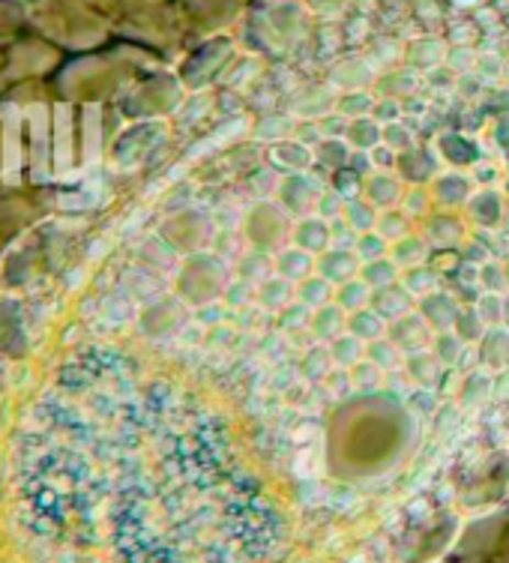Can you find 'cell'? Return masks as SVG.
<instances>
[{
    "mask_svg": "<svg viewBox=\"0 0 509 563\" xmlns=\"http://www.w3.org/2000/svg\"><path fill=\"white\" fill-rule=\"evenodd\" d=\"M276 196L283 198L285 210L297 219H309L321 196H324V186L318 184V177H309L306 172L291 174V177H285L283 184H279V192Z\"/></svg>",
    "mask_w": 509,
    "mask_h": 563,
    "instance_id": "1",
    "label": "cell"
},
{
    "mask_svg": "<svg viewBox=\"0 0 509 563\" xmlns=\"http://www.w3.org/2000/svg\"><path fill=\"white\" fill-rule=\"evenodd\" d=\"M387 339H390L392 345L399 347L401 354H420V351H429L434 342V330L425 324V318L420 312H411L399 318V321H392V327L387 330Z\"/></svg>",
    "mask_w": 509,
    "mask_h": 563,
    "instance_id": "2",
    "label": "cell"
},
{
    "mask_svg": "<svg viewBox=\"0 0 509 563\" xmlns=\"http://www.w3.org/2000/svg\"><path fill=\"white\" fill-rule=\"evenodd\" d=\"M420 314H423L425 324L432 327L434 333H446V330H453L455 321H458L462 306H458V300H455L453 294L434 291L429 294V297H423Z\"/></svg>",
    "mask_w": 509,
    "mask_h": 563,
    "instance_id": "3",
    "label": "cell"
},
{
    "mask_svg": "<svg viewBox=\"0 0 509 563\" xmlns=\"http://www.w3.org/2000/svg\"><path fill=\"white\" fill-rule=\"evenodd\" d=\"M363 271V261L357 258V252L351 250H330L324 252V258L318 261V276H324L330 285H345V282L357 279Z\"/></svg>",
    "mask_w": 509,
    "mask_h": 563,
    "instance_id": "4",
    "label": "cell"
},
{
    "mask_svg": "<svg viewBox=\"0 0 509 563\" xmlns=\"http://www.w3.org/2000/svg\"><path fill=\"white\" fill-rule=\"evenodd\" d=\"M372 309H375L387 324H392V321H399V318L413 312V294L408 291L401 282H396V285L384 288V291H375V297H372Z\"/></svg>",
    "mask_w": 509,
    "mask_h": 563,
    "instance_id": "5",
    "label": "cell"
},
{
    "mask_svg": "<svg viewBox=\"0 0 509 563\" xmlns=\"http://www.w3.org/2000/svg\"><path fill=\"white\" fill-rule=\"evenodd\" d=\"M405 372L420 390H434L444 378V363L434 357L432 347H429V351H420V354H411L405 360Z\"/></svg>",
    "mask_w": 509,
    "mask_h": 563,
    "instance_id": "6",
    "label": "cell"
},
{
    "mask_svg": "<svg viewBox=\"0 0 509 563\" xmlns=\"http://www.w3.org/2000/svg\"><path fill=\"white\" fill-rule=\"evenodd\" d=\"M294 243L306 250L309 255H321V252H330L333 246V234H330V222L318 217L300 219L297 222V231H294Z\"/></svg>",
    "mask_w": 509,
    "mask_h": 563,
    "instance_id": "7",
    "label": "cell"
},
{
    "mask_svg": "<svg viewBox=\"0 0 509 563\" xmlns=\"http://www.w3.org/2000/svg\"><path fill=\"white\" fill-rule=\"evenodd\" d=\"M347 333V312L339 303H330L312 314V339L321 345L336 342Z\"/></svg>",
    "mask_w": 509,
    "mask_h": 563,
    "instance_id": "8",
    "label": "cell"
},
{
    "mask_svg": "<svg viewBox=\"0 0 509 563\" xmlns=\"http://www.w3.org/2000/svg\"><path fill=\"white\" fill-rule=\"evenodd\" d=\"M479 363H486L491 372H498L509 363V327H488L486 336L479 339Z\"/></svg>",
    "mask_w": 509,
    "mask_h": 563,
    "instance_id": "9",
    "label": "cell"
},
{
    "mask_svg": "<svg viewBox=\"0 0 509 563\" xmlns=\"http://www.w3.org/2000/svg\"><path fill=\"white\" fill-rule=\"evenodd\" d=\"M314 267H318V261L314 255H309L300 246H291V250H283L276 255V273L283 276V279L294 282V285H300L303 279L314 276Z\"/></svg>",
    "mask_w": 509,
    "mask_h": 563,
    "instance_id": "10",
    "label": "cell"
},
{
    "mask_svg": "<svg viewBox=\"0 0 509 563\" xmlns=\"http://www.w3.org/2000/svg\"><path fill=\"white\" fill-rule=\"evenodd\" d=\"M258 303L273 312H283L291 303H297V285L283 276H270V279L258 285Z\"/></svg>",
    "mask_w": 509,
    "mask_h": 563,
    "instance_id": "11",
    "label": "cell"
},
{
    "mask_svg": "<svg viewBox=\"0 0 509 563\" xmlns=\"http://www.w3.org/2000/svg\"><path fill=\"white\" fill-rule=\"evenodd\" d=\"M297 303H303L306 309H324V306L336 303V285H330L324 276H309L297 285Z\"/></svg>",
    "mask_w": 509,
    "mask_h": 563,
    "instance_id": "12",
    "label": "cell"
},
{
    "mask_svg": "<svg viewBox=\"0 0 509 563\" xmlns=\"http://www.w3.org/2000/svg\"><path fill=\"white\" fill-rule=\"evenodd\" d=\"M387 330H390L387 321H384L372 306L357 314H347V333H351V336H357L359 342H366V345H372V342H378V339L387 336Z\"/></svg>",
    "mask_w": 509,
    "mask_h": 563,
    "instance_id": "13",
    "label": "cell"
},
{
    "mask_svg": "<svg viewBox=\"0 0 509 563\" xmlns=\"http://www.w3.org/2000/svg\"><path fill=\"white\" fill-rule=\"evenodd\" d=\"M347 144L351 147H357L363 153H372L378 144H384V130L378 126V120L375 118H359V120H351L347 123Z\"/></svg>",
    "mask_w": 509,
    "mask_h": 563,
    "instance_id": "14",
    "label": "cell"
},
{
    "mask_svg": "<svg viewBox=\"0 0 509 563\" xmlns=\"http://www.w3.org/2000/svg\"><path fill=\"white\" fill-rule=\"evenodd\" d=\"M327 347H330L333 366L345 368V372H351V368L357 366V363H363V360H366V342H359V339L351 336V333L339 336L336 342H330Z\"/></svg>",
    "mask_w": 509,
    "mask_h": 563,
    "instance_id": "15",
    "label": "cell"
},
{
    "mask_svg": "<svg viewBox=\"0 0 509 563\" xmlns=\"http://www.w3.org/2000/svg\"><path fill=\"white\" fill-rule=\"evenodd\" d=\"M372 297H375V291H372L359 276L336 288V303L342 306L347 314H357L363 312V309H368V306H372Z\"/></svg>",
    "mask_w": 509,
    "mask_h": 563,
    "instance_id": "16",
    "label": "cell"
},
{
    "mask_svg": "<svg viewBox=\"0 0 509 563\" xmlns=\"http://www.w3.org/2000/svg\"><path fill=\"white\" fill-rule=\"evenodd\" d=\"M399 264L392 258H380L372 261V264H363V271H359V279L366 282L372 291H384V288H390L399 282Z\"/></svg>",
    "mask_w": 509,
    "mask_h": 563,
    "instance_id": "17",
    "label": "cell"
},
{
    "mask_svg": "<svg viewBox=\"0 0 509 563\" xmlns=\"http://www.w3.org/2000/svg\"><path fill=\"white\" fill-rule=\"evenodd\" d=\"M467 345L462 342V336L455 333V330H446V333H434V342H432V354L441 363H444V368H453L462 363V357H465Z\"/></svg>",
    "mask_w": 509,
    "mask_h": 563,
    "instance_id": "18",
    "label": "cell"
},
{
    "mask_svg": "<svg viewBox=\"0 0 509 563\" xmlns=\"http://www.w3.org/2000/svg\"><path fill=\"white\" fill-rule=\"evenodd\" d=\"M396 264H399V271H411V267H420L425 261V240L423 238H408L399 240V243H392V255Z\"/></svg>",
    "mask_w": 509,
    "mask_h": 563,
    "instance_id": "19",
    "label": "cell"
},
{
    "mask_svg": "<svg viewBox=\"0 0 509 563\" xmlns=\"http://www.w3.org/2000/svg\"><path fill=\"white\" fill-rule=\"evenodd\" d=\"M312 309H306L303 303H291L288 309L279 312V327L288 336H300V333H309L312 336Z\"/></svg>",
    "mask_w": 509,
    "mask_h": 563,
    "instance_id": "20",
    "label": "cell"
},
{
    "mask_svg": "<svg viewBox=\"0 0 509 563\" xmlns=\"http://www.w3.org/2000/svg\"><path fill=\"white\" fill-rule=\"evenodd\" d=\"M378 219H380L378 210H375L372 205H366V201H359V198L357 201H347L345 222L354 228L357 234H368V231H375V228H378Z\"/></svg>",
    "mask_w": 509,
    "mask_h": 563,
    "instance_id": "21",
    "label": "cell"
},
{
    "mask_svg": "<svg viewBox=\"0 0 509 563\" xmlns=\"http://www.w3.org/2000/svg\"><path fill=\"white\" fill-rule=\"evenodd\" d=\"M399 282L413 294V297H429V294L438 291V273H434L432 267H425V264L405 271V276H401Z\"/></svg>",
    "mask_w": 509,
    "mask_h": 563,
    "instance_id": "22",
    "label": "cell"
},
{
    "mask_svg": "<svg viewBox=\"0 0 509 563\" xmlns=\"http://www.w3.org/2000/svg\"><path fill=\"white\" fill-rule=\"evenodd\" d=\"M366 360L368 363H375L380 372H396V368L401 366V351L392 345L390 339L384 336L378 339V342L366 345Z\"/></svg>",
    "mask_w": 509,
    "mask_h": 563,
    "instance_id": "23",
    "label": "cell"
},
{
    "mask_svg": "<svg viewBox=\"0 0 509 563\" xmlns=\"http://www.w3.org/2000/svg\"><path fill=\"white\" fill-rule=\"evenodd\" d=\"M273 271H276V261L261 255V252L243 255V264H240V276H243V282H250V285H264V282L270 279Z\"/></svg>",
    "mask_w": 509,
    "mask_h": 563,
    "instance_id": "24",
    "label": "cell"
},
{
    "mask_svg": "<svg viewBox=\"0 0 509 563\" xmlns=\"http://www.w3.org/2000/svg\"><path fill=\"white\" fill-rule=\"evenodd\" d=\"M453 330L458 333V336H462V342H465V345H477L479 339L486 336L488 327L483 324L477 306H467V309H462V314H458V321H455Z\"/></svg>",
    "mask_w": 509,
    "mask_h": 563,
    "instance_id": "25",
    "label": "cell"
},
{
    "mask_svg": "<svg viewBox=\"0 0 509 563\" xmlns=\"http://www.w3.org/2000/svg\"><path fill=\"white\" fill-rule=\"evenodd\" d=\"M378 231L380 238L387 240V243H399L411 234V222H408V213H399V210H387V213H380L378 219Z\"/></svg>",
    "mask_w": 509,
    "mask_h": 563,
    "instance_id": "26",
    "label": "cell"
},
{
    "mask_svg": "<svg viewBox=\"0 0 509 563\" xmlns=\"http://www.w3.org/2000/svg\"><path fill=\"white\" fill-rule=\"evenodd\" d=\"M303 375L312 380H327L333 375V357H330V347L318 345L306 354Z\"/></svg>",
    "mask_w": 509,
    "mask_h": 563,
    "instance_id": "27",
    "label": "cell"
},
{
    "mask_svg": "<svg viewBox=\"0 0 509 563\" xmlns=\"http://www.w3.org/2000/svg\"><path fill=\"white\" fill-rule=\"evenodd\" d=\"M368 111H375V99L363 93V90H354L336 102V114H342L345 120H359L366 118Z\"/></svg>",
    "mask_w": 509,
    "mask_h": 563,
    "instance_id": "28",
    "label": "cell"
},
{
    "mask_svg": "<svg viewBox=\"0 0 509 563\" xmlns=\"http://www.w3.org/2000/svg\"><path fill=\"white\" fill-rule=\"evenodd\" d=\"M354 252H357V258L363 261V264H372V261L387 258V252H390V243L380 238L378 231H368V234H359Z\"/></svg>",
    "mask_w": 509,
    "mask_h": 563,
    "instance_id": "29",
    "label": "cell"
},
{
    "mask_svg": "<svg viewBox=\"0 0 509 563\" xmlns=\"http://www.w3.org/2000/svg\"><path fill=\"white\" fill-rule=\"evenodd\" d=\"M384 375L387 372H380L375 363H368V360H363V363H357V366L351 368V380H354V390H363V393H375L380 390V384H384Z\"/></svg>",
    "mask_w": 509,
    "mask_h": 563,
    "instance_id": "30",
    "label": "cell"
},
{
    "mask_svg": "<svg viewBox=\"0 0 509 563\" xmlns=\"http://www.w3.org/2000/svg\"><path fill=\"white\" fill-rule=\"evenodd\" d=\"M474 306H477L479 318H483V324L486 327H500L504 324V318H507V303H504L500 294H483Z\"/></svg>",
    "mask_w": 509,
    "mask_h": 563,
    "instance_id": "31",
    "label": "cell"
},
{
    "mask_svg": "<svg viewBox=\"0 0 509 563\" xmlns=\"http://www.w3.org/2000/svg\"><path fill=\"white\" fill-rule=\"evenodd\" d=\"M479 288L486 294H500L507 288V271L500 267L498 261H488L479 267Z\"/></svg>",
    "mask_w": 509,
    "mask_h": 563,
    "instance_id": "32",
    "label": "cell"
},
{
    "mask_svg": "<svg viewBox=\"0 0 509 563\" xmlns=\"http://www.w3.org/2000/svg\"><path fill=\"white\" fill-rule=\"evenodd\" d=\"M314 217L324 219V222H336V219L345 217V198L333 192V189H324V196L314 207Z\"/></svg>",
    "mask_w": 509,
    "mask_h": 563,
    "instance_id": "33",
    "label": "cell"
},
{
    "mask_svg": "<svg viewBox=\"0 0 509 563\" xmlns=\"http://www.w3.org/2000/svg\"><path fill=\"white\" fill-rule=\"evenodd\" d=\"M318 156H321V163L333 165L339 172V168L351 159V151H347V144H342L339 139H324L318 144Z\"/></svg>",
    "mask_w": 509,
    "mask_h": 563,
    "instance_id": "34",
    "label": "cell"
},
{
    "mask_svg": "<svg viewBox=\"0 0 509 563\" xmlns=\"http://www.w3.org/2000/svg\"><path fill=\"white\" fill-rule=\"evenodd\" d=\"M330 189L339 192L345 201H357L363 184H357V172H347V168H342V172L333 174V184H330Z\"/></svg>",
    "mask_w": 509,
    "mask_h": 563,
    "instance_id": "35",
    "label": "cell"
},
{
    "mask_svg": "<svg viewBox=\"0 0 509 563\" xmlns=\"http://www.w3.org/2000/svg\"><path fill=\"white\" fill-rule=\"evenodd\" d=\"M384 144L390 147V151H411L413 147V132L408 126H401L399 123H390V126H384Z\"/></svg>",
    "mask_w": 509,
    "mask_h": 563,
    "instance_id": "36",
    "label": "cell"
},
{
    "mask_svg": "<svg viewBox=\"0 0 509 563\" xmlns=\"http://www.w3.org/2000/svg\"><path fill=\"white\" fill-rule=\"evenodd\" d=\"M255 132H258L261 141H279V139H285V135H291L294 120L291 118H267Z\"/></svg>",
    "mask_w": 509,
    "mask_h": 563,
    "instance_id": "37",
    "label": "cell"
},
{
    "mask_svg": "<svg viewBox=\"0 0 509 563\" xmlns=\"http://www.w3.org/2000/svg\"><path fill=\"white\" fill-rule=\"evenodd\" d=\"M488 387H491V378H483V372H471V378L465 380V393H462V399L467 401V405H477L483 396L488 393Z\"/></svg>",
    "mask_w": 509,
    "mask_h": 563,
    "instance_id": "38",
    "label": "cell"
},
{
    "mask_svg": "<svg viewBox=\"0 0 509 563\" xmlns=\"http://www.w3.org/2000/svg\"><path fill=\"white\" fill-rule=\"evenodd\" d=\"M375 120H378V123H387V126H390V123H399L401 120L399 102H396V99L378 102V106H375Z\"/></svg>",
    "mask_w": 509,
    "mask_h": 563,
    "instance_id": "39",
    "label": "cell"
},
{
    "mask_svg": "<svg viewBox=\"0 0 509 563\" xmlns=\"http://www.w3.org/2000/svg\"><path fill=\"white\" fill-rule=\"evenodd\" d=\"M372 163H375V168H380V172H392L396 168V151H390L387 144H378L375 151H372Z\"/></svg>",
    "mask_w": 509,
    "mask_h": 563,
    "instance_id": "40",
    "label": "cell"
},
{
    "mask_svg": "<svg viewBox=\"0 0 509 563\" xmlns=\"http://www.w3.org/2000/svg\"><path fill=\"white\" fill-rule=\"evenodd\" d=\"M425 205H429V196H425L423 189H413V192L405 196V213H408V217H420V213H425Z\"/></svg>",
    "mask_w": 509,
    "mask_h": 563,
    "instance_id": "41",
    "label": "cell"
},
{
    "mask_svg": "<svg viewBox=\"0 0 509 563\" xmlns=\"http://www.w3.org/2000/svg\"><path fill=\"white\" fill-rule=\"evenodd\" d=\"M450 60H453V69H462V73H471V69H474V64H471V60H477V55H474V52H467V48H462V52H455L453 57H450Z\"/></svg>",
    "mask_w": 509,
    "mask_h": 563,
    "instance_id": "42",
    "label": "cell"
},
{
    "mask_svg": "<svg viewBox=\"0 0 509 563\" xmlns=\"http://www.w3.org/2000/svg\"><path fill=\"white\" fill-rule=\"evenodd\" d=\"M458 7H471V3H477V0H455Z\"/></svg>",
    "mask_w": 509,
    "mask_h": 563,
    "instance_id": "43",
    "label": "cell"
}]
</instances>
